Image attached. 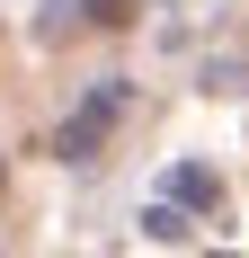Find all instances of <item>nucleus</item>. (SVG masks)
<instances>
[]
</instances>
